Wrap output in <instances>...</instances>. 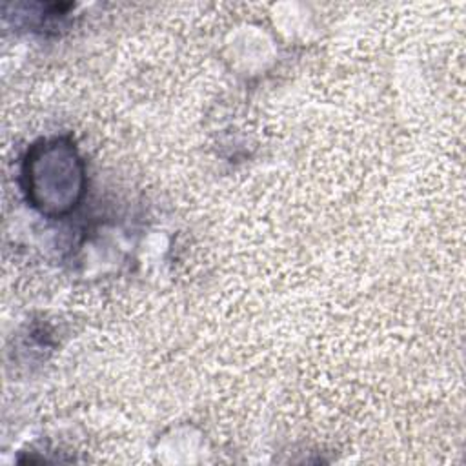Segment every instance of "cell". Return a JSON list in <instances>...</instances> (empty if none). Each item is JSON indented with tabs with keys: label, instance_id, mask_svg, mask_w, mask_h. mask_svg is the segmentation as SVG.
Listing matches in <instances>:
<instances>
[{
	"label": "cell",
	"instance_id": "6da1fadb",
	"mask_svg": "<svg viewBox=\"0 0 466 466\" xmlns=\"http://www.w3.org/2000/svg\"><path fill=\"white\" fill-rule=\"evenodd\" d=\"M24 187L31 204L46 215L71 211L84 191V166L69 140L35 144L24 160Z\"/></svg>",
	"mask_w": 466,
	"mask_h": 466
}]
</instances>
